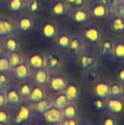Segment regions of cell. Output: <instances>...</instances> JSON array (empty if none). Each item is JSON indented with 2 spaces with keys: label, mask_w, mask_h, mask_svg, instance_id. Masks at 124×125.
Segmentation results:
<instances>
[{
  "label": "cell",
  "mask_w": 124,
  "mask_h": 125,
  "mask_svg": "<svg viewBox=\"0 0 124 125\" xmlns=\"http://www.w3.org/2000/svg\"><path fill=\"white\" fill-rule=\"evenodd\" d=\"M67 15L76 23L86 25L90 22L91 15L87 6L80 7V8H69Z\"/></svg>",
  "instance_id": "cell-1"
},
{
  "label": "cell",
  "mask_w": 124,
  "mask_h": 125,
  "mask_svg": "<svg viewBox=\"0 0 124 125\" xmlns=\"http://www.w3.org/2000/svg\"><path fill=\"white\" fill-rule=\"evenodd\" d=\"M81 36L83 37L85 42H88L89 44L95 45L99 44L101 39H102V32L97 24H86V26L82 29V34Z\"/></svg>",
  "instance_id": "cell-2"
},
{
  "label": "cell",
  "mask_w": 124,
  "mask_h": 125,
  "mask_svg": "<svg viewBox=\"0 0 124 125\" xmlns=\"http://www.w3.org/2000/svg\"><path fill=\"white\" fill-rule=\"evenodd\" d=\"M63 63L62 57L54 51H50L45 53V67L48 69L50 73H54L60 71Z\"/></svg>",
  "instance_id": "cell-3"
},
{
  "label": "cell",
  "mask_w": 124,
  "mask_h": 125,
  "mask_svg": "<svg viewBox=\"0 0 124 125\" xmlns=\"http://www.w3.org/2000/svg\"><path fill=\"white\" fill-rule=\"evenodd\" d=\"M32 116V108H31V103L26 100V102H22L19 105V109L17 111V114L15 115L14 122L16 124H26L30 121Z\"/></svg>",
  "instance_id": "cell-4"
},
{
  "label": "cell",
  "mask_w": 124,
  "mask_h": 125,
  "mask_svg": "<svg viewBox=\"0 0 124 125\" xmlns=\"http://www.w3.org/2000/svg\"><path fill=\"white\" fill-rule=\"evenodd\" d=\"M91 17L97 20H103L107 18L109 11L100 0H90L88 5H86Z\"/></svg>",
  "instance_id": "cell-5"
},
{
  "label": "cell",
  "mask_w": 124,
  "mask_h": 125,
  "mask_svg": "<svg viewBox=\"0 0 124 125\" xmlns=\"http://www.w3.org/2000/svg\"><path fill=\"white\" fill-rule=\"evenodd\" d=\"M67 83H68L67 77L64 74L57 71L50 74L48 86L55 92H62L65 89Z\"/></svg>",
  "instance_id": "cell-6"
},
{
  "label": "cell",
  "mask_w": 124,
  "mask_h": 125,
  "mask_svg": "<svg viewBox=\"0 0 124 125\" xmlns=\"http://www.w3.org/2000/svg\"><path fill=\"white\" fill-rule=\"evenodd\" d=\"M78 58H79V66L84 72L94 69L98 65V57L94 53L85 51Z\"/></svg>",
  "instance_id": "cell-7"
},
{
  "label": "cell",
  "mask_w": 124,
  "mask_h": 125,
  "mask_svg": "<svg viewBox=\"0 0 124 125\" xmlns=\"http://www.w3.org/2000/svg\"><path fill=\"white\" fill-rule=\"evenodd\" d=\"M5 96L7 99V104L11 106H19L22 102L23 98L21 97L18 85H10L5 90Z\"/></svg>",
  "instance_id": "cell-8"
},
{
  "label": "cell",
  "mask_w": 124,
  "mask_h": 125,
  "mask_svg": "<svg viewBox=\"0 0 124 125\" xmlns=\"http://www.w3.org/2000/svg\"><path fill=\"white\" fill-rule=\"evenodd\" d=\"M69 52L76 57H79L86 51V45L83 37L78 34H73L70 36L69 46H68Z\"/></svg>",
  "instance_id": "cell-9"
},
{
  "label": "cell",
  "mask_w": 124,
  "mask_h": 125,
  "mask_svg": "<svg viewBox=\"0 0 124 125\" xmlns=\"http://www.w3.org/2000/svg\"><path fill=\"white\" fill-rule=\"evenodd\" d=\"M105 109L108 114H118L124 110V99L108 97L105 99Z\"/></svg>",
  "instance_id": "cell-10"
},
{
  "label": "cell",
  "mask_w": 124,
  "mask_h": 125,
  "mask_svg": "<svg viewBox=\"0 0 124 125\" xmlns=\"http://www.w3.org/2000/svg\"><path fill=\"white\" fill-rule=\"evenodd\" d=\"M16 28L21 32V33H26V32H29L33 25H34V22H33V20L31 18V16L29 14H21L18 17L17 19V21H16Z\"/></svg>",
  "instance_id": "cell-11"
},
{
  "label": "cell",
  "mask_w": 124,
  "mask_h": 125,
  "mask_svg": "<svg viewBox=\"0 0 124 125\" xmlns=\"http://www.w3.org/2000/svg\"><path fill=\"white\" fill-rule=\"evenodd\" d=\"M11 75L18 80H28L31 76V68L26 62H23L12 68Z\"/></svg>",
  "instance_id": "cell-12"
},
{
  "label": "cell",
  "mask_w": 124,
  "mask_h": 125,
  "mask_svg": "<svg viewBox=\"0 0 124 125\" xmlns=\"http://www.w3.org/2000/svg\"><path fill=\"white\" fill-rule=\"evenodd\" d=\"M113 42L111 38H103L101 39L99 43V54L103 59L109 60L113 57Z\"/></svg>",
  "instance_id": "cell-13"
},
{
  "label": "cell",
  "mask_w": 124,
  "mask_h": 125,
  "mask_svg": "<svg viewBox=\"0 0 124 125\" xmlns=\"http://www.w3.org/2000/svg\"><path fill=\"white\" fill-rule=\"evenodd\" d=\"M26 62L31 70H37L39 68L45 67V53L33 52L29 54Z\"/></svg>",
  "instance_id": "cell-14"
},
{
  "label": "cell",
  "mask_w": 124,
  "mask_h": 125,
  "mask_svg": "<svg viewBox=\"0 0 124 125\" xmlns=\"http://www.w3.org/2000/svg\"><path fill=\"white\" fill-rule=\"evenodd\" d=\"M15 30L16 24L12 20L6 17H0V39H4L9 35L14 34Z\"/></svg>",
  "instance_id": "cell-15"
},
{
  "label": "cell",
  "mask_w": 124,
  "mask_h": 125,
  "mask_svg": "<svg viewBox=\"0 0 124 125\" xmlns=\"http://www.w3.org/2000/svg\"><path fill=\"white\" fill-rule=\"evenodd\" d=\"M69 6L64 0H53L50 4V12L57 17H63L67 15Z\"/></svg>",
  "instance_id": "cell-16"
},
{
  "label": "cell",
  "mask_w": 124,
  "mask_h": 125,
  "mask_svg": "<svg viewBox=\"0 0 124 125\" xmlns=\"http://www.w3.org/2000/svg\"><path fill=\"white\" fill-rule=\"evenodd\" d=\"M2 48H3V53L6 54L20 51V41L18 37L15 36L14 34L5 37L2 42Z\"/></svg>",
  "instance_id": "cell-17"
},
{
  "label": "cell",
  "mask_w": 124,
  "mask_h": 125,
  "mask_svg": "<svg viewBox=\"0 0 124 125\" xmlns=\"http://www.w3.org/2000/svg\"><path fill=\"white\" fill-rule=\"evenodd\" d=\"M94 94L96 97H99L101 99H107L109 97V82L105 80H98L96 83H94Z\"/></svg>",
  "instance_id": "cell-18"
},
{
  "label": "cell",
  "mask_w": 124,
  "mask_h": 125,
  "mask_svg": "<svg viewBox=\"0 0 124 125\" xmlns=\"http://www.w3.org/2000/svg\"><path fill=\"white\" fill-rule=\"evenodd\" d=\"M63 92L65 93L67 99L69 102L71 103H76L79 95H80V85L78 82L76 81H70L67 83L65 89L63 90Z\"/></svg>",
  "instance_id": "cell-19"
},
{
  "label": "cell",
  "mask_w": 124,
  "mask_h": 125,
  "mask_svg": "<svg viewBox=\"0 0 124 125\" xmlns=\"http://www.w3.org/2000/svg\"><path fill=\"white\" fill-rule=\"evenodd\" d=\"M43 117L48 123H51V124H61L62 120L63 119L62 110L54 106L48 109L47 111H45L43 113Z\"/></svg>",
  "instance_id": "cell-20"
},
{
  "label": "cell",
  "mask_w": 124,
  "mask_h": 125,
  "mask_svg": "<svg viewBox=\"0 0 124 125\" xmlns=\"http://www.w3.org/2000/svg\"><path fill=\"white\" fill-rule=\"evenodd\" d=\"M41 33L45 38L53 39V38H56V36L58 35L59 29H58L57 24L54 21H46L45 22H43L41 26Z\"/></svg>",
  "instance_id": "cell-21"
},
{
  "label": "cell",
  "mask_w": 124,
  "mask_h": 125,
  "mask_svg": "<svg viewBox=\"0 0 124 125\" xmlns=\"http://www.w3.org/2000/svg\"><path fill=\"white\" fill-rule=\"evenodd\" d=\"M34 75H33V84L40 85V86H47L50 78V72L46 67L39 68L37 70H34Z\"/></svg>",
  "instance_id": "cell-22"
},
{
  "label": "cell",
  "mask_w": 124,
  "mask_h": 125,
  "mask_svg": "<svg viewBox=\"0 0 124 125\" xmlns=\"http://www.w3.org/2000/svg\"><path fill=\"white\" fill-rule=\"evenodd\" d=\"M51 107H53V102L52 99L50 98H45L42 99L40 101H37L35 103H31V108L33 111L37 112V113H44L45 111H47L48 109H50Z\"/></svg>",
  "instance_id": "cell-23"
},
{
  "label": "cell",
  "mask_w": 124,
  "mask_h": 125,
  "mask_svg": "<svg viewBox=\"0 0 124 125\" xmlns=\"http://www.w3.org/2000/svg\"><path fill=\"white\" fill-rule=\"evenodd\" d=\"M46 97H47V94H46V91L43 86L36 85V84L32 85V89H31L30 95L28 97V101L30 103H35L37 101L45 99Z\"/></svg>",
  "instance_id": "cell-24"
},
{
  "label": "cell",
  "mask_w": 124,
  "mask_h": 125,
  "mask_svg": "<svg viewBox=\"0 0 124 125\" xmlns=\"http://www.w3.org/2000/svg\"><path fill=\"white\" fill-rule=\"evenodd\" d=\"M52 102H53V106L58 109H61V110H62L65 107V105L69 103V101L63 91L57 92L56 95L52 98Z\"/></svg>",
  "instance_id": "cell-25"
},
{
  "label": "cell",
  "mask_w": 124,
  "mask_h": 125,
  "mask_svg": "<svg viewBox=\"0 0 124 125\" xmlns=\"http://www.w3.org/2000/svg\"><path fill=\"white\" fill-rule=\"evenodd\" d=\"M109 27L115 33H124V19L113 14L109 20Z\"/></svg>",
  "instance_id": "cell-26"
},
{
  "label": "cell",
  "mask_w": 124,
  "mask_h": 125,
  "mask_svg": "<svg viewBox=\"0 0 124 125\" xmlns=\"http://www.w3.org/2000/svg\"><path fill=\"white\" fill-rule=\"evenodd\" d=\"M63 118H77L78 116V107L76 103L69 102L65 107L62 110Z\"/></svg>",
  "instance_id": "cell-27"
},
{
  "label": "cell",
  "mask_w": 124,
  "mask_h": 125,
  "mask_svg": "<svg viewBox=\"0 0 124 125\" xmlns=\"http://www.w3.org/2000/svg\"><path fill=\"white\" fill-rule=\"evenodd\" d=\"M70 34L68 33H58L56 36V44L62 50H68L69 41H70Z\"/></svg>",
  "instance_id": "cell-28"
},
{
  "label": "cell",
  "mask_w": 124,
  "mask_h": 125,
  "mask_svg": "<svg viewBox=\"0 0 124 125\" xmlns=\"http://www.w3.org/2000/svg\"><path fill=\"white\" fill-rule=\"evenodd\" d=\"M122 84L119 81H111L109 82V97L112 98H122Z\"/></svg>",
  "instance_id": "cell-29"
},
{
  "label": "cell",
  "mask_w": 124,
  "mask_h": 125,
  "mask_svg": "<svg viewBox=\"0 0 124 125\" xmlns=\"http://www.w3.org/2000/svg\"><path fill=\"white\" fill-rule=\"evenodd\" d=\"M12 68H13V66H12V64L9 61V58H8L7 54L2 53L0 55V72L9 74L11 76Z\"/></svg>",
  "instance_id": "cell-30"
},
{
  "label": "cell",
  "mask_w": 124,
  "mask_h": 125,
  "mask_svg": "<svg viewBox=\"0 0 124 125\" xmlns=\"http://www.w3.org/2000/svg\"><path fill=\"white\" fill-rule=\"evenodd\" d=\"M26 3L23 0H7V7L9 11L18 13L22 12L25 9Z\"/></svg>",
  "instance_id": "cell-31"
},
{
  "label": "cell",
  "mask_w": 124,
  "mask_h": 125,
  "mask_svg": "<svg viewBox=\"0 0 124 125\" xmlns=\"http://www.w3.org/2000/svg\"><path fill=\"white\" fill-rule=\"evenodd\" d=\"M113 57L117 60H124V41L123 40H114Z\"/></svg>",
  "instance_id": "cell-32"
},
{
  "label": "cell",
  "mask_w": 124,
  "mask_h": 125,
  "mask_svg": "<svg viewBox=\"0 0 124 125\" xmlns=\"http://www.w3.org/2000/svg\"><path fill=\"white\" fill-rule=\"evenodd\" d=\"M7 56L9 58V61H10V62H11V64H12L13 67L24 62V59H23V57H22V55H21V53L20 51L9 53V54H7Z\"/></svg>",
  "instance_id": "cell-33"
},
{
  "label": "cell",
  "mask_w": 124,
  "mask_h": 125,
  "mask_svg": "<svg viewBox=\"0 0 124 125\" xmlns=\"http://www.w3.org/2000/svg\"><path fill=\"white\" fill-rule=\"evenodd\" d=\"M32 85L33 84L31 82H28V81H25V82L18 85L19 91H20L21 97L23 98V100H28V97H29L31 89H32Z\"/></svg>",
  "instance_id": "cell-34"
},
{
  "label": "cell",
  "mask_w": 124,
  "mask_h": 125,
  "mask_svg": "<svg viewBox=\"0 0 124 125\" xmlns=\"http://www.w3.org/2000/svg\"><path fill=\"white\" fill-rule=\"evenodd\" d=\"M85 77H86V80L89 82V83H96L98 80H100V73L98 70H96L95 68L94 69H91V70H88V71H85Z\"/></svg>",
  "instance_id": "cell-35"
},
{
  "label": "cell",
  "mask_w": 124,
  "mask_h": 125,
  "mask_svg": "<svg viewBox=\"0 0 124 125\" xmlns=\"http://www.w3.org/2000/svg\"><path fill=\"white\" fill-rule=\"evenodd\" d=\"M25 8L29 14H37L40 11V2L39 0H31L26 3Z\"/></svg>",
  "instance_id": "cell-36"
},
{
  "label": "cell",
  "mask_w": 124,
  "mask_h": 125,
  "mask_svg": "<svg viewBox=\"0 0 124 125\" xmlns=\"http://www.w3.org/2000/svg\"><path fill=\"white\" fill-rule=\"evenodd\" d=\"M92 104H93V107L98 112H102V111H103L105 109V100H103V99H101L99 97H96L93 100Z\"/></svg>",
  "instance_id": "cell-37"
},
{
  "label": "cell",
  "mask_w": 124,
  "mask_h": 125,
  "mask_svg": "<svg viewBox=\"0 0 124 125\" xmlns=\"http://www.w3.org/2000/svg\"><path fill=\"white\" fill-rule=\"evenodd\" d=\"M9 82H10V75L0 72V92H5V90L9 86Z\"/></svg>",
  "instance_id": "cell-38"
},
{
  "label": "cell",
  "mask_w": 124,
  "mask_h": 125,
  "mask_svg": "<svg viewBox=\"0 0 124 125\" xmlns=\"http://www.w3.org/2000/svg\"><path fill=\"white\" fill-rule=\"evenodd\" d=\"M10 122H11V114H10V112L7 109H5L4 107L0 108V124L6 125V124H9Z\"/></svg>",
  "instance_id": "cell-39"
},
{
  "label": "cell",
  "mask_w": 124,
  "mask_h": 125,
  "mask_svg": "<svg viewBox=\"0 0 124 125\" xmlns=\"http://www.w3.org/2000/svg\"><path fill=\"white\" fill-rule=\"evenodd\" d=\"M69 8H80L87 5L88 0H64Z\"/></svg>",
  "instance_id": "cell-40"
},
{
  "label": "cell",
  "mask_w": 124,
  "mask_h": 125,
  "mask_svg": "<svg viewBox=\"0 0 124 125\" xmlns=\"http://www.w3.org/2000/svg\"><path fill=\"white\" fill-rule=\"evenodd\" d=\"M102 123H103V125H116L118 123V120L116 119V117L113 114H109L103 119Z\"/></svg>",
  "instance_id": "cell-41"
},
{
  "label": "cell",
  "mask_w": 124,
  "mask_h": 125,
  "mask_svg": "<svg viewBox=\"0 0 124 125\" xmlns=\"http://www.w3.org/2000/svg\"><path fill=\"white\" fill-rule=\"evenodd\" d=\"M109 11V13H113L114 8L117 4V0H100Z\"/></svg>",
  "instance_id": "cell-42"
},
{
  "label": "cell",
  "mask_w": 124,
  "mask_h": 125,
  "mask_svg": "<svg viewBox=\"0 0 124 125\" xmlns=\"http://www.w3.org/2000/svg\"><path fill=\"white\" fill-rule=\"evenodd\" d=\"M112 14H115L116 16L124 19V3H119L117 2L115 8H114V11Z\"/></svg>",
  "instance_id": "cell-43"
},
{
  "label": "cell",
  "mask_w": 124,
  "mask_h": 125,
  "mask_svg": "<svg viewBox=\"0 0 124 125\" xmlns=\"http://www.w3.org/2000/svg\"><path fill=\"white\" fill-rule=\"evenodd\" d=\"M78 123L77 118H63L61 122L62 125H77Z\"/></svg>",
  "instance_id": "cell-44"
},
{
  "label": "cell",
  "mask_w": 124,
  "mask_h": 125,
  "mask_svg": "<svg viewBox=\"0 0 124 125\" xmlns=\"http://www.w3.org/2000/svg\"><path fill=\"white\" fill-rule=\"evenodd\" d=\"M7 105V99L4 92H0V108H3Z\"/></svg>",
  "instance_id": "cell-45"
},
{
  "label": "cell",
  "mask_w": 124,
  "mask_h": 125,
  "mask_svg": "<svg viewBox=\"0 0 124 125\" xmlns=\"http://www.w3.org/2000/svg\"><path fill=\"white\" fill-rule=\"evenodd\" d=\"M117 81H119L121 84H124V67L120 68L117 72Z\"/></svg>",
  "instance_id": "cell-46"
},
{
  "label": "cell",
  "mask_w": 124,
  "mask_h": 125,
  "mask_svg": "<svg viewBox=\"0 0 124 125\" xmlns=\"http://www.w3.org/2000/svg\"><path fill=\"white\" fill-rule=\"evenodd\" d=\"M3 53V48H2V43H0V55Z\"/></svg>",
  "instance_id": "cell-47"
},
{
  "label": "cell",
  "mask_w": 124,
  "mask_h": 125,
  "mask_svg": "<svg viewBox=\"0 0 124 125\" xmlns=\"http://www.w3.org/2000/svg\"><path fill=\"white\" fill-rule=\"evenodd\" d=\"M122 88H123V91H122V96H123V99H124V84H122Z\"/></svg>",
  "instance_id": "cell-48"
},
{
  "label": "cell",
  "mask_w": 124,
  "mask_h": 125,
  "mask_svg": "<svg viewBox=\"0 0 124 125\" xmlns=\"http://www.w3.org/2000/svg\"><path fill=\"white\" fill-rule=\"evenodd\" d=\"M117 2H119V3H124V0H117Z\"/></svg>",
  "instance_id": "cell-49"
},
{
  "label": "cell",
  "mask_w": 124,
  "mask_h": 125,
  "mask_svg": "<svg viewBox=\"0 0 124 125\" xmlns=\"http://www.w3.org/2000/svg\"><path fill=\"white\" fill-rule=\"evenodd\" d=\"M25 3H27V2H29V1H31V0H23Z\"/></svg>",
  "instance_id": "cell-50"
},
{
  "label": "cell",
  "mask_w": 124,
  "mask_h": 125,
  "mask_svg": "<svg viewBox=\"0 0 124 125\" xmlns=\"http://www.w3.org/2000/svg\"><path fill=\"white\" fill-rule=\"evenodd\" d=\"M2 1H3V0H0V2H2Z\"/></svg>",
  "instance_id": "cell-51"
}]
</instances>
